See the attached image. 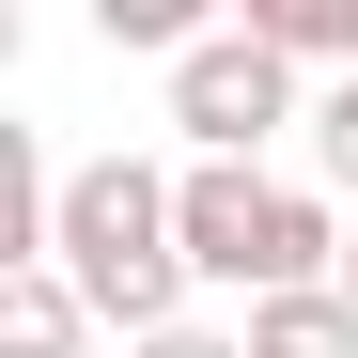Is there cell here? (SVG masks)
Instances as JSON below:
<instances>
[{
	"label": "cell",
	"instance_id": "obj_6",
	"mask_svg": "<svg viewBox=\"0 0 358 358\" xmlns=\"http://www.w3.org/2000/svg\"><path fill=\"white\" fill-rule=\"evenodd\" d=\"M312 156H327V187H358V78L312 94Z\"/></svg>",
	"mask_w": 358,
	"mask_h": 358
},
{
	"label": "cell",
	"instance_id": "obj_7",
	"mask_svg": "<svg viewBox=\"0 0 358 358\" xmlns=\"http://www.w3.org/2000/svg\"><path fill=\"white\" fill-rule=\"evenodd\" d=\"M125 358H250V327H156V343H125Z\"/></svg>",
	"mask_w": 358,
	"mask_h": 358
},
{
	"label": "cell",
	"instance_id": "obj_2",
	"mask_svg": "<svg viewBox=\"0 0 358 358\" xmlns=\"http://www.w3.org/2000/svg\"><path fill=\"white\" fill-rule=\"evenodd\" d=\"M171 125H187V156H234V171H250V141L312 125V109H296V63H280L250 16H218L187 63H171Z\"/></svg>",
	"mask_w": 358,
	"mask_h": 358
},
{
	"label": "cell",
	"instance_id": "obj_1",
	"mask_svg": "<svg viewBox=\"0 0 358 358\" xmlns=\"http://www.w3.org/2000/svg\"><path fill=\"white\" fill-rule=\"evenodd\" d=\"M63 280H78L125 343L187 327V234H171V171H141V156H78V171H63Z\"/></svg>",
	"mask_w": 358,
	"mask_h": 358
},
{
	"label": "cell",
	"instance_id": "obj_8",
	"mask_svg": "<svg viewBox=\"0 0 358 358\" xmlns=\"http://www.w3.org/2000/svg\"><path fill=\"white\" fill-rule=\"evenodd\" d=\"M343 296H358V218H343Z\"/></svg>",
	"mask_w": 358,
	"mask_h": 358
},
{
	"label": "cell",
	"instance_id": "obj_4",
	"mask_svg": "<svg viewBox=\"0 0 358 358\" xmlns=\"http://www.w3.org/2000/svg\"><path fill=\"white\" fill-rule=\"evenodd\" d=\"M78 327H94V296H78L63 265L0 280V358H78Z\"/></svg>",
	"mask_w": 358,
	"mask_h": 358
},
{
	"label": "cell",
	"instance_id": "obj_5",
	"mask_svg": "<svg viewBox=\"0 0 358 358\" xmlns=\"http://www.w3.org/2000/svg\"><path fill=\"white\" fill-rule=\"evenodd\" d=\"M250 358H358V296L327 280V296H265L250 312Z\"/></svg>",
	"mask_w": 358,
	"mask_h": 358
},
{
	"label": "cell",
	"instance_id": "obj_3",
	"mask_svg": "<svg viewBox=\"0 0 358 358\" xmlns=\"http://www.w3.org/2000/svg\"><path fill=\"white\" fill-rule=\"evenodd\" d=\"M265 218H280V187H265V171H234V156H187V171H171V234H187V280L265 296Z\"/></svg>",
	"mask_w": 358,
	"mask_h": 358
}]
</instances>
